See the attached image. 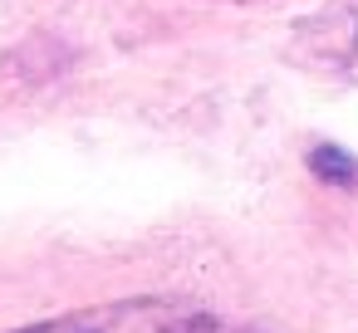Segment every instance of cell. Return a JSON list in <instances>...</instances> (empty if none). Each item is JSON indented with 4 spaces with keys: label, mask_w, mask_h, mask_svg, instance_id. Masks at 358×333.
<instances>
[{
    "label": "cell",
    "mask_w": 358,
    "mask_h": 333,
    "mask_svg": "<svg viewBox=\"0 0 358 333\" xmlns=\"http://www.w3.org/2000/svg\"><path fill=\"white\" fill-rule=\"evenodd\" d=\"M309 172H314L319 182H329V186H358V157H348V152L334 147V142L309 147Z\"/></svg>",
    "instance_id": "cell-2"
},
{
    "label": "cell",
    "mask_w": 358,
    "mask_h": 333,
    "mask_svg": "<svg viewBox=\"0 0 358 333\" xmlns=\"http://www.w3.org/2000/svg\"><path fill=\"white\" fill-rule=\"evenodd\" d=\"M10 333H216V318L187 299H113L94 309H74L59 318H40Z\"/></svg>",
    "instance_id": "cell-1"
}]
</instances>
